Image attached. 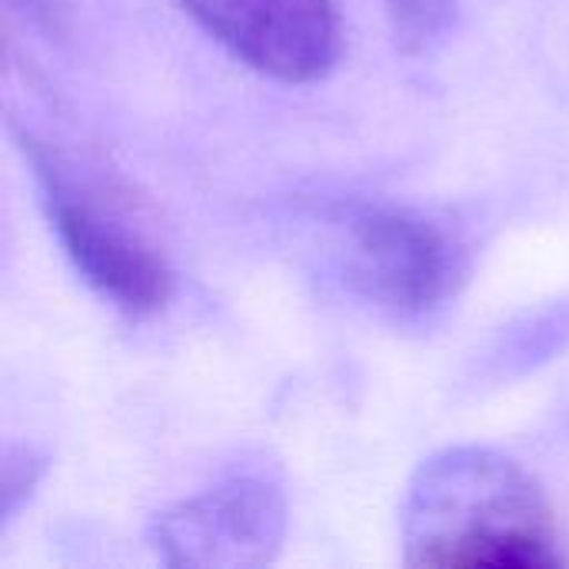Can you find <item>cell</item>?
Segmentation results:
<instances>
[{
	"instance_id": "cell-6",
	"label": "cell",
	"mask_w": 569,
	"mask_h": 569,
	"mask_svg": "<svg viewBox=\"0 0 569 569\" xmlns=\"http://www.w3.org/2000/svg\"><path fill=\"white\" fill-rule=\"evenodd\" d=\"M569 347V297L553 300L540 310H530L517 317L510 327H503L487 357H483V377L503 383L527 377L560 357Z\"/></svg>"
},
{
	"instance_id": "cell-5",
	"label": "cell",
	"mask_w": 569,
	"mask_h": 569,
	"mask_svg": "<svg viewBox=\"0 0 569 569\" xmlns=\"http://www.w3.org/2000/svg\"><path fill=\"white\" fill-rule=\"evenodd\" d=\"M240 63L280 83H317L340 60L333 0H180Z\"/></svg>"
},
{
	"instance_id": "cell-3",
	"label": "cell",
	"mask_w": 569,
	"mask_h": 569,
	"mask_svg": "<svg viewBox=\"0 0 569 569\" xmlns=\"http://www.w3.org/2000/svg\"><path fill=\"white\" fill-rule=\"evenodd\" d=\"M20 150L50 230L83 283L127 317L160 313L173 297V270L160 247L117 203L103 200L107 193L97 183L77 177V167L57 147L23 130Z\"/></svg>"
},
{
	"instance_id": "cell-1",
	"label": "cell",
	"mask_w": 569,
	"mask_h": 569,
	"mask_svg": "<svg viewBox=\"0 0 569 569\" xmlns=\"http://www.w3.org/2000/svg\"><path fill=\"white\" fill-rule=\"evenodd\" d=\"M413 569H553L563 563L537 477L490 447H447L410 477L400 507Z\"/></svg>"
},
{
	"instance_id": "cell-7",
	"label": "cell",
	"mask_w": 569,
	"mask_h": 569,
	"mask_svg": "<svg viewBox=\"0 0 569 569\" xmlns=\"http://www.w3.org/2000/svg\"><path fill=\"white\" fill-rule=\"evenodd\" d=\"M390 33L400 53H433L457 23V0H383Z\"/></svg>"
},
{
	"instance_id": "cell-8",
	"label": "cell",
	"mask_w": 569,
	"mask_h": 569,
	"mask_svg": "<svg viewBox=\"0 0 569 569\" xmlns=\"http://www.w3.org/2000/svg\"><path fill=\"white\" fill-rule=\"evenodd\" d=\"M47 477V453L30 443H7L0 463V523L3 530L30 503L40 480Z\"/></svg>"
},
{
	"instance_id": "cell-2",
	"label": "cell",
	"mask_w": 569,
	"mask_h": 569,
	"mask_svg": "<svg viewBox=\"0 0 569 569\" xmlns=\"http://www.w3.org/2000/svg\"><path fill=\"white\" fill-rule=\"evenodd\" d=\"M330 220L340 233L343 287L393 323L437 320L470 280L463 240L413 207L347 200L330 210Z\"/></svg>"
},
{
	"instance_id": "cell-4",
	"label": "cell",
	"mask_w": 569,
	"mask_h": 569,
	"mask_svg": "<svg viewBox=\"0 0 569 569\" xmlns=\"http://www.w3.org/2000/svg\"><path fill=\"white\" fill-rule=\"evenodd\" d=\"M287 490L263 460H240L210 487L160 510L147 543L163 567H270L287 540Z\"/></svg>"
}]
</instances>
